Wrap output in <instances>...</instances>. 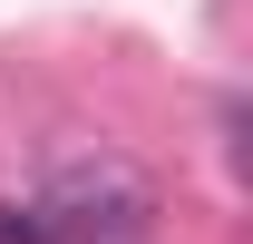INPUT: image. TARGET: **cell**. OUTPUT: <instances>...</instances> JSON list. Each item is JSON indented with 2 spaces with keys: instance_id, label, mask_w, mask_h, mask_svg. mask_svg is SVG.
<instances>
[{
  "instance_id": "obj_1",
  "label": "cell",
  "mask_w": 253,
  "mask_h": 244,
  "mask_svg": "<svg viewBox=\"0 0 253 244\" xmlns=\"http://www.w3.org/2000/svg\"><path fill=\"white\" fill-rule=\"evenodd\" d=\"M39 235L49 244H146L156 235V185L146 166H126V156H68L49 195H39Z\"/></svg>"
},
{
  "instance_id": "obj_2",
  "label": "cell",
  "mask_w": 253,
  "mask_h": 244,
  "mask_svg": "<svg viewBox=\"0 0 253 244\" xmlns=\"http://www.w3.org/2000/svg\"><path fill=\"white\" fill-rule=\"evenodd\" d=\"M0 244H49L39 235V205H10V195H0Z\"/></svg>"
}]
</instances>
